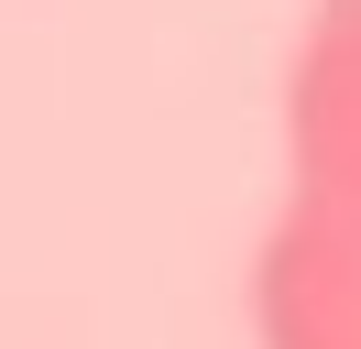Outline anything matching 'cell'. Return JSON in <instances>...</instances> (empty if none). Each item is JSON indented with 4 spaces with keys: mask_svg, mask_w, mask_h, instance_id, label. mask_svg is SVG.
<instances>
[{
    "mask_svg": "<svg viewBox=\"0 0 361 349\" xmlns=\"http://www.w3.org/2000/svg\"><path fill=\"white\" fill-rule=\"evenodd\" d=\"M252 349H361V0H307L285 55V174L252 240Z\"/></svg>",
    "mask_w": 361,
    "mask_h": 349,
    "instance_id": "obj_1",
    "label": "cell"
}]
</instances>
